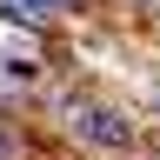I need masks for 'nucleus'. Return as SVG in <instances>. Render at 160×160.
<instances>
[{
  "instance_id": "obj_1",
  "label": "nucleus",
  "mask_w": 160,
  "mask_h": 160,
  "mask_svg": "<svg viewBox=\"0 0 160 160\" xmlns=\"http://www.w3.org/2000/svg\"><path fill=\"white\" fill-rule=\"evenodd\" d=\"M33 80H40V47L0 27V87H33Z\"/></svg>"
},
{
  "instance_id": "obj_3",
  "label": "nucleus",
  "mask_w": 160,
  "mask_h": 160,
  "mask_svg": "<svg viewBox=\"0 0 160 160\" xmlns=\"http://www.w3.org/2000/svg\"><path fill=\"white\" fill-rule=\"evenodd\" d=\"M0 13H20V20H47V13H60V0H0Z\"/></svg>"
},
{
  "instance_id": "obj_4",
  "label": "nucleus",
  "mask_w": 160,
  "mask_h": 160,
  "mask_svg": "<svg viewBox=\"0 0 160 160\" xmlns=\"http://www.w3.org/2000/svg\"><path fill=\"white\" fill-rule=\"evenodd\" d=\"M7 147H13V140H7V127H0V160H7Z\"/></svg>"
},
{
  "instance_id": "obj_2",
  "label": "nucleus",
  "mask_w": 160,
  "mask_h": 160,
  "mask_svg": "<svg viewBox=\"0 0 160 160\" xmlns=\"http://www.w3.org/2000/svg\"><path fill=\"white\" fill-rule=\"evenodd\" d=\"M73 133L87 140V147H127V140H133V127H127L113 107H80V113H73Z\"/></svg>"
}]
</instances>
